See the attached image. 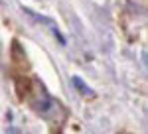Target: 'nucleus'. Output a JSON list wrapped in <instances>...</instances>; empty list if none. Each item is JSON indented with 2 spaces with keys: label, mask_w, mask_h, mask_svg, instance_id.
Masks as SVG:
<instances>
[{
  "label": "nucleus",
  "mask_w": 148,
  "mask_h": 134,
  "mask_svg": "<svg viewBox=\"0 0 148 134\" xmlns=\"http://www.w3.org/2000/svg\"><path fill=\"white\" fill-rule=\"evenodd\" d=\"M73 85H75V87H77L81 93H85V95H91V89H87V87H85V83H83L79 77H73Z\"/></svg>",
  "instance_id": "obj_1"
}]
</instances>
